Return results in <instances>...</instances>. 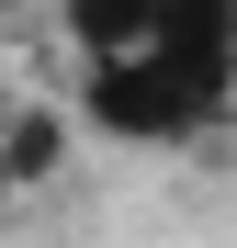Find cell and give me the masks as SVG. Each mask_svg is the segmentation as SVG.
I'll return each instance as SVG.
<instances>
[{"mask_svg":"<svg viewBox=\"0 0 237 248\" xmlns=\"http://www.w3.org/2000/svg\"><path fill=\"white\" fill-rule=\"evenodd\" d=\"M91 46V124L192 136L237 91V0H68Z\"/></svg>","mask_w":237,"mask_h":248,"instance_id":"obj_1","label":"cell"}]
</instances>
